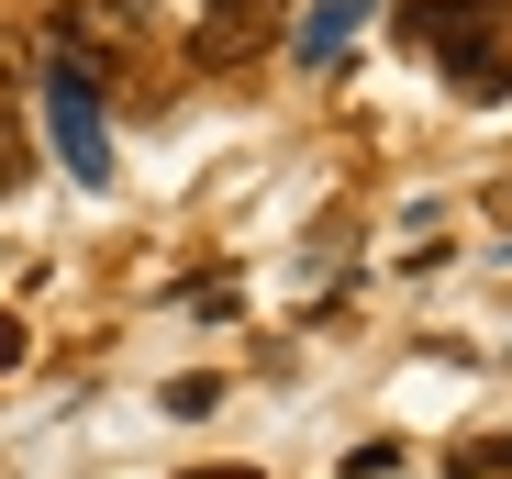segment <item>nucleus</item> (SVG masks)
<instances>
[{"label":"nucleus","mask_w":512,"mask_h":479,"mask_svg":"<svg viewBox=\"0 0 512 479\" xmlns=\"http://www.w3.org/2000/svg\"><path fill=\"white\" fill-rule=\"evenodd\" d=\"M368 12H379V0H312V12L290 23V56L323 78V67H346V45L368 34Z\"/></svg>","instance_id":"nucleus-4"},{"label":"nucleus","mask_w":512,"mask_h":479,"mask_svg":"<svg viewBox=\"0 0 512 479\" xmlns=\"http://www.w3.org/2000/svg\"><path fill=\"white\" fill-rule=\"evenodd\" d=\"M45 134H56V168L78 190H112V123H101V67L56 45L45 56Z\"/></svg>","instance_id":"nucleus-2"},{"label":"nucleus","mask_w":512,"mask_h":479,"mask_svg":"<svg viewBox=\"0 0 512 479\" xmlns=\"http://www.w3.org/2000/svg\"><path fill=\"white\" fill-rule=\"evenodd\" d=\"M290 23V0H201V34H190V56L201 67H223V56H256Z\"/></svg>","instance_id":"nucleus-3"},{"label":"nucleus","mask_w":512,"mask_h":479,"mask_svg":"<svg viewBox=\"0 0 512 479\" xmlns=\"http://www.w3.org/2000/svg\"><path fill=\"white\" fill-rule=\"evenodd\" d=\"M23 179H34V145H23V123H12V112H0V201H12Z\"/></svg>","instance_id":"nucleus-5"},{"label":"nucleus","mask_w":512,"mask_h":479,"mask_svg":"<svg viewBox=\"0 0 512 479\" xmlns=\"http://www.w3.org/2000/svg\"><path fill=\"white\" fill-rule=\"evenodd\" d=\"M401 45L446 56V78L468 101H512V0H412Z\"/></svg>","instance_id":"nucleus-1"},{"label":"nucleus","mask_w":512,"mask_h":479,"mask_svg":"<svg viewBox=\"0 0 512 479\" xmlns=\"http://www.w3.org/2000/svg\"><path fill=\"white\" fill-rule=\"evenodd\" d=\"M101 12H112V23H145V0H101Z\"/></svg>","instance_id":"nucleus-8"},{"label":"nucleus","mask_w":512,"mask_h":479,"mask_svg":"<svg viewBox=\"0 0 512 479\" xmlns=\"http://www.w3.org/2000/svg\"><path fill=\"white\" fill-rule=\"evenodd\" d=\"M190 479H268V468H190Z\"/></svg>","instance_id":"nucleus-9"},{"label":"nucleus","mask_w":512,"mask_h":479,"mask_svg":"<svg viewBox=\"0 0 512 479\" xmlns=\"http://www.w3.org/2000/svg\"><path fill=\"white\" fill-rule=\"evenodd\" d=\"M23 368V312H0V379Z\"/></svg>","instance_id":"nucleus-7"},{"label":"nucleus","mask_w":512,"mask_h":479,"mask_svg":"<svg viewBox=\"0 0 512 479\" xmlns=\"http://www.w3.org/2000/svg\"><path fill=\"white\" fill-rule=\"evenodd\" d=\"M490 468H512V435H479V446H457V479H490Z\"/></svg>","instance_id":"nucleus-6"}]
</instances>
